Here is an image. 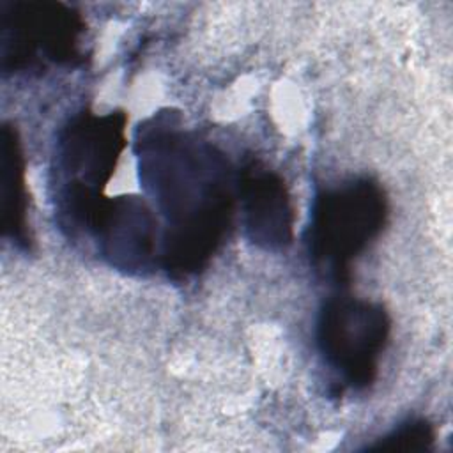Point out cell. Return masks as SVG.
Listing matches in <instances>:
<instances>
[{
	"mask_svg": "<svg viewBox=\"0 0 453 453\" xmlns=\"http://www.w3.org/2000/svg\"><path fill=\"white\" fill-rule=\"evenodd\" d=\"M2 235L19 251H30L34 239L28 223V198L25 184V157L18 129L2 124Z\"/></svg>",
	"mask_w": 453,
	"mask_h": 453,
	"instance_id": "8",
	"label": "cell"
},
{
	"mask_svg": "<svg viewBox=\"0 0 453 453\" xmlns=\"http://www.w3.org/2000/svg\"><path fill=\"white\" fill-rule=\"evenodd\" d=\"M435 444V428L423 416H411L393 426L388 434L365 446L366 451L379 453H423Z\"/></svg>",
	"mask_w": 453,
	"mask_h": 453,
	"instance_id": "9",
	"label": "cell"
},
{
	"mask_svg": "<svg viewBox=\"0 0 453 453\" xmlns=\"http://www.w3.org/2000/svg\"><path fill=\"white\" fill-rule=\"evenodd\" d=\"M134 156L140 186L165 223L161 267L173 281H188L209 267L230 232L237 172L172 108L138 124Z\"/></svg>",
	"mask_w": 453,
	"mask_h": 453,
	"instance_id": "1",
	"label": "cell"
},
{
	"mask_svg": "<svg viewBox=\"0 0 453 453\" xmlns=\"http://www.w3.org/2000/svg\"><path fill=\"white\" fill-rule=\"evenodd\" d=\"M388 214V195L370 175L319 189L306 228V250L315 274L336 285L347 283L352 264L382 234Z\"/></svg>",
	"mask_w": 453,
	"mask_h": 453,
	"instance_id": "3",
	"label": "cell"
},
{
	"mask_svg": "<svg viewBox=\"0 0 453 453\" xmlns=\"http://www.w3.org/2000/svg\"><path fill=\"white\" fill-rule=\"evenodd\" d=\"M389 334L391 317L377 301L338 292L320 304L317 350L343 389L365 391L375 382Z\"/></svg>",
	"mask_w": 453,
	"mask_h": 453,
	"instance_id": "5",
	"label": "cell"
},
{
	"mask_svg": "<svg viewBox=\"0 0 453 453\" xmlns=\"http://www.w3.org/2000/svg\"><path fill=\"white\" fill-rule=\"evenodd\" d=\"M126 113L81 110L57 133L50 168L53 214L62 235L73 242L90 237L106 202L110 182L126 147Z\"/></svg>",
	"mask_w": 453,
	"mask_h": 453,
	"instance_id": "2",
	"label": "cell"
},
{
	"mask_svg": "<svg viewBox=\"0 0 453 453\" xmlns=\"http://www.w3.org/2000/svg\"><path fill=\"white\" fill-rule=\"evenodd\" d=\"M87 23L73 5L53 0L0 4V57L4 74H42L51 67L85 62Z\"/></svg>",
	"mask_w": 453,
	"mask_h": 453,
	"instance_id": "4",
	"label": "cell"
},
{
	"mask_svg": "<svg viewBox=\"0 0 453 453\" xmlns=\"http://www.w3.org/2000/svg\"><path fill=\"white\" fill-rule=\"evenodd\" d=\"M237 198L248 241L258 250L280 253L294 241L296 212L285 179L260 159L237 170Z\"/></svg>",
	"mask_w": 453,
	"mask_h": 453,
	"instance_id": "7",
	"label": "cell"
},
{
	"mask_svg": "<svg viewBox=\"0 0 453 453\" xmlns=\"http://www.w3.org/2000/svg\"><path fill=\"white\" fill-rule=\"evenodd\" d=\"M157 218L143 196L106 198L90 232L99 257L126 276H149L161 265Z\"/></svg>",
	"mask_w": 453,
	"mask_h": 453,
	"instance_id": "6",
	"label": "cell"
}]
</instances>
